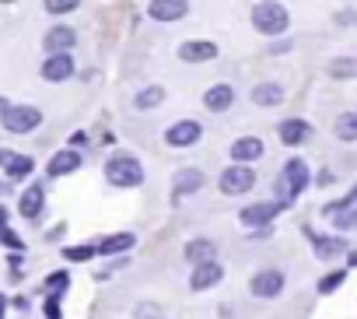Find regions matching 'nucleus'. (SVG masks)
<instances>
[{
	"instance_id": "obj_1",
	"label": "nucleus",
	"mask_w": 357,
	"mask_h": 319,
	"mask_svg": "<svg viewBox=\"0 0 357 319\" xmlns=\"http://www.w3.org/2000/svg\"><path fill=\"white\" fill-rule=\"evenodd\" d=\"M105 179L112 186H140L144 183V169L133 154H116L105 162Z\"/></svg>"
},
{
	"instance_id": "obj_2",
	"label": "nucleus",
	"mask_w": 357,
	"mask_h": 319,
	"mask_svg": "<svg viewBox=\"0 0 357 319\" xmlns=\"http://www.w3.org/2000/svg\"><path fill=\"white\" fill-rule=\"evenodd\" d=\"M0 123H4V130H11V133H32L43 123V112L36 105H8V112L0 116Z\"/></svg>"
},
{
	"instance_id": "obj_3",
	"label": "nucleus",
	"mask_w": 357,
	"mask_h": 319,
	"mask_svg": "<svg viewBox=\"0 0 357 319\" xmlns=\"http://www.w3.org/2000/svg\"><path fill=\"white\" fill-rule=\"evenodd\" d=\"M287 8H280V4H256L252 8V25L259 29V32H266V36H277V32H284L287 29Z\"/></svg>"
},
{
	"instance_id": "obj_4",
	"label": "nucleus",
	"mask_w": 357,
	"mask_h": 319,
	"mask_svg": "<svg viewBox=\"0 0 357 319\" xmlns=\"http://www.w3.org/2000/svg\"><path fill=\"white\" fill-rule=\"evenodd\" d=\"M252 186H256V172H252L249 165H231V169L221 172V190H225L228 197H238V193H245V190H252Z\"/></svg>"
},
{
	"instance_id": "obj_5",
	"label": "nucleus",
	"mask_w": 357,
	"mask_h": 319,
	"mask_svg": "<svg viewBox=\"0 0 357 319\" xmlns=\"http://www.w3.org/2000/svg\"><path fill=\"white\" fill-rule=\"evenodd\" d=\"M200 133H204V126H200L197 119H178V123H172V126L165 130V140H168L172 147H190V144L200 140Z\"/></svg>"
},
{
	"instance_id": "obj_6",
	"label": "nucleus",
	"mask_w": 357,
	"mask_h": 319,
	"mask_svg": "<svg viewBox=\"0 0 357 319\" xmlns=\"http://www.w3.org/2000/svg\"><path fill=\"white\" fill-rule=\"evenodd\" d=\"M284 207H287L284 200H277V204H252V207H245L238 218H242V225H245V228H266V225L284 211Z\"/></svg>"
},
{
	"instance_id": "obj_7",
	"label": "nucleus",
	"mask_w": 357,
	"mask_h": 319,
	"mask_svg": "<svg viewBox=\"0 0 357 319\" xmlns=\"http://www.w3.org/2000/svg\"><path fill=\"white\" fill-rule=\"evenodd\" d=\"M357 193H347L343 200H336V204H329V207H322V214L329 218L333 214V221H336V228L340 232H347V228H354V221H357Z\"/></svg>"
},
{
	"instance_id": "obj_8",
	"label": "nucleus",
	"mask_w": 357,
	"mask_h": 319,
	"mask_svg": "<svg viewBox=\"0 0 357 319\" xmlns=\"http://www.w3.org/2000/svg\"><path fill=\"white\" fill-rule=\"evenodd\" d=\"M284 183H287V193H284V200L291 204L305 186H308V165L301 162V158H291V162L284 165Z\"/></svg>"
},
{
	"instance_id": "obj_9",
	"label": "nucleus",
	"mask_w": 357,
	"mask_h": 319,
	"mask_svg": "<svg viewBox=\"0 0 357 319\" xmlns=\"http://www.w3.org/2000/svg\"><path fill=\"white\" fill-rule=\"evenodd\" d=\"M280 291H284V274L280 270H259L252 277V295L256 298H273Z\"/></svg>"
},
{
	"instance_id": "obj_10",
	"label": "nucleus",
	"mask_w": 357,
	"mask_h": 319,
	"mask_svg": "<svg viewBox=\"0 0 357 319\" xmlns=\"http://www.w3.org/2000/svg\"><path fill=\"white\" fill-rule=\"evenodd\" d=\"M178 57L190 60V64H204V60H214L218 57V43H207V39H193V43H183L178 46Z\"/></svg>"
},
{
	"instance_id": "obj_11",
	"label": "nucleus",
	"mask_w": 357,
	"mask_h": 319,
	"mask_svg": "<svg viewBox=\"0 0 357 319\" xmlns=\"http://www.w3.org/2000/svg\"><path fill=\"white\" fill-rule=\"evenodd\" d=\"M231 158H235V165L256 162V158H263V140L259 137H238L231 144Z\"/></svg>"
},
{
	"instance_id": "obj_12",
	"label": "nucleus",
	"mask_w": 357,
	"mask_h": 319,
	"mask_svg": "<svg viewBox=\"0 0 357 319\" xmlns=\"http://www.w3.org/2000/svg\"><path fill=\"white\" fill-rule=\"evenodd\" d=\"M186 260L204 267V263H218V242L214 239H193L186 246Z\"/></svg>"
},
{
	"instance_id": "obj_13",
	"label": "nucleus",
	"mask_w": 357,
	"mask_h": 319,
	"mask_svg": "<svg viewBox=\"0 0 357 319\" xmlns=\"http://www.w3.org/2000/svg\"><path fill=\"white\" fill-rule=\"evenodd\" d=\"M183 15H190L186 0H154L151 4V18H158V22H178Z\"/></svg>"
},
{
	"instance_id": "obj_14",
	"label": "nucleus",
	"mask_w": 357,
	"mask_h": 319,
	"mask_svg": "<svg viewBox=\"0 0 357 319\" xmlns=\"http://www.w3.org/2000/svg\"><path fill=\"white\" fill-rule=\"evenodd\" d=\"M77 43V36H74V29H67V25H60V29H53L50 36H46V50H50V57H67V50Z\"/></svg>"
},
{
	"instance_id": "obj_15",
	"label": "nucleus",
	"mask_w": 357,
	"mask_h": 319,
	"mask_svg": "<svg viewBox=\"0 0 357 319\" xmlns=\"http://www.w3.org/2000/svg\"><path fill=\"white\" fill-rule=\"evenodd\" d=\"M43 200H46V190H43V183H32V186L22 193V200H18V211H22V218H39V211H43Z\"/></svg>"
},
{
	"instance_id": "obj_16",
	"label": "nucleus",
	"mask_w": 357,
	"mask_h": 319,
	"mask_svg": "<svg viewBox=\"0 0 357 319\" xmlns=\"http://www.w3.org/2000/svg\"><path fill=\"white\" fill-rule=\"evenodd\" d=\"M308 137H312V130H308L305 119H284V123H280V140H284L287 147H298V144H305Z\"/></svg>"
},
{
	"instance_id": "obj_17",
	"label": "nucleus",
	"mask_w": 357,
	"mask_h": 319,
	"mask_svg": "<svg viewBox=\"0 0 357 319\" xmlns=\"http://www.w3.org/2000/svg\"><path fill=\"white\" fill-rule=\"evenodd\" d=\"M308 239H312V246H315V256L319 260H333V256H340V253H347V242L343 239H329V235H315V232H308Z\"/></svg>"
},
{
	"instance_id": "obj_18",
	"label": "nucleus",
	"mask_w": 357,
	"mask_h": 319,
	"mask_svg": "<svg viewBox=\"0 0 357 319\" xmlns=\"http://www.w3.org/2000/svg\"><path fill=\"white\" fill-rule=\"evenodd\" d=\"M221 277H225V270H221L218 263H204V267H197V270H193L190 288H193V291H207V288H214Z\"/></svg>"
},
{
	"instance_id": "obj_19",
	"label": "nucleus",
	"mask_w": 357,
	"mask_h": 319,
	"mask_svg": "<svg viewBox=\"0 0 357 319\" xmlns=\"http://www.w3.org/2000/svg\"><path fill=\"white\" fill-rule=\"evenodd\" d=\"M81 165V154L77 151H60V154H53L50 158V165H46V176H67V172H74Z\"/></svg>"
},
{
	"instance_id": "obj_20",
	"label": "nucleus",
	"mask_w": 357,
	"mask_h": 319,
	"mask_svg": "<svg viewBox=\"0 0 357 319\" xmlns=\"http://www.w3.org/2000/svg\"><path fill=\"white\" fill-rule=\"evenodd\" d=\"M204 186V172L200 169H178L175 172V200L186 197V193H197Z\"/></svg>"
},
{
	"instance_id": "obj_21",
	"label": "nucleus",
	"mask_w": 357,
	"mask_h": 319,
	"mask_svg": "<svg viewBox=\"0 0 357 319\" xmlns=\"http://www.w3.org/2000/svg\"><path fill=\"white\" fill-rule=\"evenodd\" d=\"M70 74H74V60L70 57H50L43 64V77L46 81H67Z\"/></svg>"
},
{
	"instance_id": "obj_22",
	"label": "nucleus",
	"mask_w": 357,
	"mask_h": 319,
	"mask_svg": "<svg viewBox=\"0 0 357 319\" xmlns=\"http://www.w3.org/2000/svg\"><path fill=\"white\" fill-rule=\"evenodd\" d=\"M231 102H235V91H231L228 84H214V88L204 95V105H207L211 112H225V109H231Z\"/></svg>"
},
{
	"instance_id": "obj_23",
	"label": "nucleus",
	"mask_w": 357,
	"mask_h": 319,
	"mask_svg": "<svg viewBox=\"0 0 357 319\" xmlns=\"http://www.w3.org/2000/svg\"><path fill=\"white\" fill-rule=\"evenodd\" d=\"M133 242H137V235H130V232H116V235H109V239L98 242V253H102V256L126 253V249H133Z\"/></svg>"
},
{
	"instance_id": "obj_24",
	"label": "nucleus",
	"mask_w": 357,
	"mask_h": 319,
	"mask_svg": "<svg viewBox=\"0 0 357 319\" xmlns=\"http://www.w3.org/2000/svg\"><path fill=\"white\" fill-rule=\"evenodd\" d=\"M32 169H36V162H32L29 154H11V162H8V179H25Z\"/></svg>"
},
{
	"instance_id": "obj_25",
	"label": "nucleus",
	"mask_w": 357,
	"mask_h": 319,
	"mask_svg": "<svg viewBox=\"0 0 357 319\" xmlns=\"http://www.w3.org/2000/svg\"><path fill=\"white\" fill-rule=\"evenodd\" d=\"M280 98H284V91H280L277 84H256V88H252V102H256V105H277Z\"/></svg>"
},
{
	"instance_id": "obj_26",
	"label": "nucleus",
	"mask_w": 357,
	"mask_h": 319,
	"mask_svg": "<svg viewBox=\"0 0 357 319\" xmlns=\"http://www.w3.org/2000/svg\"><path fill=\"white\" fill-rule=\"evenodd\" d=\"M336 133L340 140H357V112H343L336 119Z\"/></svg>"
},
{
	"instance_id": "obj_27",
	"label": "nucleus",
	"mask_w": 357,
	"mask_h": 319,
	"mask_svg": "<svg viewBox=\"0 0 357 319\" xmlns=\"http://www.w3.org/2000/svg\"><path fill=\"white\" fill-rule=\"evenodd\" d=\"M329 74L333 77H354L357 74V60H350V57H340V60H329Z\"/></svg>"
},
{
	"instance_id": "obj_28",
	"label": "nucleus",
	"mask_w": 357,
	"mask_h": 319,
	"mask_svg": "<svg viewBox=\"0 0 357 319\" xmlns=\"http://www.w3.org/2000/svg\"><path fill=\"white\" fill-rule=\"evenodd\" d=\"M161 98H165V88L151 84V88H144V91L137 95V109H154V105H158Z\"/></svg>"
},
{
	"instance_id": "obj_29",
	"label": "nucleus",
	"mask_w": 357,
	"mask_h": 319,
	"mask_svg": "<svg viewBox=\"0 0 357 319\" xmlns=\"http://www.w3.org/2000/svg\"><path fill=\"white\" fill-rule=\"evenodd\" d=\"M91 256H95L91 246H67V249H63V260H70V263H84V260H91Z\"/></svg>"
},
{
	"instance_id": "obj_30",
	"label": "nucleus",
	"mask_w": 357,
	"mask_h": 319,
	"mask_svg": "<svg viewBox=\"0 0 357 319\" xmlns=\"http://www.w3.org/2000/svg\"><path fill=\"white\" fill-rule=\"evenodd\" d=\"M46 291H50V298H56V302H60V295L67 291V274H63V270H60V274H53V277L46 281Z\"/></svg>"
},
{
	"instance_id": "obj_31",
	"label": "nucleus",
	"mask_w": 357,
	"mask_h": 319,
	"mask_svg": "<svg viewBox=\"0 0 357 319\" xmlns=\"http://www.w3.org/2000/svg\"><path fill=\"white\" fill-rule=\"evenodd\" d=\"M343 277H347L343 270H336V274H326V277L319 281V295H329V291H336V288L343 284Z\"/></svg>"
},
{
	"instance_id": "obj_32",
	"label": "nucleus",
	"mask_w": 357,
	"mask_h": 319,
	"mask_svg": "<svg viewBox=\"0 0 357 319\" xmlns=\"http://www.w3.org/2000/svg\"><path fill=\"white\" fill-rule=\"evenodd\" d=\"M46 11H50V15H67V11H77V0H50Z\"/></svg>"
},
{
	"instance_id": "obj_33",
	"label": "nucleus",
	"mask_w": 357,
	"mask_h": 319,
	"mask_svg": "<svg viewBox=\"0 0 357 319\" xmlns=\"http://www.w3.org/2000/svg\"><path fill=\"white\" fill-rule=\"evenodd\" d=\"M0 242H4V246H11V249H22V253H25V246H22V239H18V235H15V232L8 228V225H4V228H0Z\"/></svg>"
},
{
	"instance_id": "obj_34",
	"label": "nucleus",
	"mask_w": 357,
	"mask_h": 319,
	"mask_svg": "<svg viewBox=\"0 0 357 319\" xmlns=\"http://www.w3.org/2000/svg\"><path fill=\"white\" fill-rule=\"evenodd\" d=\"M46 316L50 319H60V302L56 298H46Z\"/></svg>"
},
{
	"instance_id": "obj_35",
	"label": "nucleus",
	"mask_w": 357,
	"mask_h": 319,
	"mask_svg": "<svg viewBox=\"0 0 357 319\" xmlns=\"http://www.w3.org/2000/svg\"><path fill=\"white\" fill-rule=\"evenodd\" d=\"M329 183H333V172L322 169V172H319V186H329Z\"/></svg>"
},
{
	"instance_id": "obj_36",
	"label": "nucleus",
	"mask_w": 357,
	"mask_h": 319,
	"mask_svg": "<svg viewBox=\"0 0 357 319\" xmlns=\"http://www.w3.org/2000/svg\"><path fill=\"white\" fill-rule=\"evenodd\" d=\"M11 154H15V151H4V147H0V165H8V162H11Z\"/></svg>"
},
{
	"instance_id": "obj_37",
	"label": "nucleus",
	"mask_w": 357,
	"mask_h": 319,
	"mask_svg": "<svg viewBox=\"0 0 357 319\" xmlns=\"http://www.w3.org/2000/svg\"><path fill=\"white\" fill-rule=\"evenodd\" d=\"M4 225H8V211H4V207H0V228H4Z\"/></svg>"
},
{
	"instance_id": "obj_38",
	"label": "nucleus",
	"mask_w": 357,
	"mask_h": 319,
	"mask_svg": "<svg viewBox=\"0 0 357 319\" xmlns=\"http://www.w3.org/2000/svg\"><path fill=\"white\" fill-rule=\"evenodd\" d=\"M4 112H8V98H4V95H0V116H4Z\"/></svg>"
},
{
	"instance_id": "obj_39",
	"label": "nucleus",
	"mask_w": 357,
	"mask_h": 319,
	"mask_svg": "<svg viewBox=\"0 0 357 319\" xmlns=\"http://www.w3.org/2000/svg\"><path fill=\"white\" fill-rule=\"evenodd\" d=\"M0 319H4V295H0Z\"/></svg>"
},
{
	"instance_id": "obj_40",
	"label": "nucleus",
	"mask_w": 357,
	"mask_h": 319,
	"mask_svg": "<svg viewBox=\"0 0 357 319\" xmlns=\"http://www.w3.org/2000/svg\"><path fill=\"white\" fill-rule=\"evenodd\" d=\"M4 190H8V186H4V183H0V193H4Z\"/></svg>"
}]
</instances>
